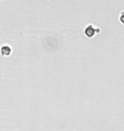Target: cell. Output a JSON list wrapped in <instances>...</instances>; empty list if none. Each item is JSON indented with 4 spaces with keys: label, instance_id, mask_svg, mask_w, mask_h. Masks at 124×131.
Returning <instances> with one entry per match:
<instances>
[{
    "label": "cell",
    "instance_id": "cell-2",
    "mask_svg": "<svg viewBox=\"0 0 124 131\" xmlns=\"http://www.w3.org/2000/svg\"><path fill=\"white\" fill-rule=\"evenodd\" d=\"M119 20H120V21L122 23V24H124V11H122V12H121Z\"/></svg>",
    "mask_w": 124,
    "mask_h": 131
},
{
    "label": "cell",
    "instance_id": "cell-1",
    "mask_svg": "<svg viewBox=\"0 0 124 131\" xmlns=\"http://www.w3.org/2000/svg\"><path fill=\"white\" fill-rule=\"evenodd\" d=\"M96 32H99V29L95 28L93 25H88L84 30V33L88 38H92Z\"/></svg>",
    "mask_w": 124,
    "mask_h": 131
}]
</instances>
